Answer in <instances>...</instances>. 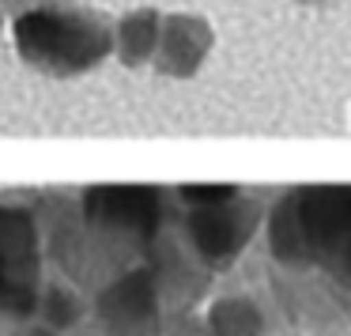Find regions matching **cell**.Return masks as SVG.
<instances>
[{
  "label": "cell",
  "instance_id": "cell-1",
  "mask_svg": "<svg viewBox=\"0 0 351 336\" xmlns=\"http://www.w3.org/2000/svg\"><path fill=\"white\" fill-rule=\"evenodd\" d=\"M265 283L298 328H351V185H295L268 212Z\"/></svg>",
  "mask_w": 351,
  "mask_h": 336
},
{
  "label": "cell",
  "instance_id": "cell-2",
  "mask_svg": "<svg viewBox=\"0 0 351 336\" xmlns=\"http://www.w3.org/2000/svg\"><path fill=\"white\" fill-rule=\"evenodd\" d=\"M76 215L61 193H0V333L61 336L84 317Z\"/></svg>",
  "mask_w": 351,
  "mask_h": 336
},
{
  "label": "cell",
  "instance_id": "cell-3",
  "mask_svg": "<svg viewBox=\"0 0 351 336\" xmlns=\"http://www.w3.org/2000/svg\"><path fill=\"white\" fill-rule=\"evenodd\" d=\"M16 49L38 72L80 76L110 53V27L84 8H31L16 19Z\"/></svg>",
  "mask_w": 351,
  "mask_h": 336
}]
</instances>
